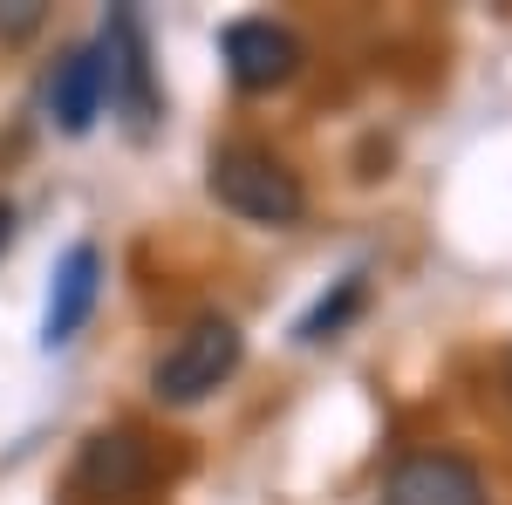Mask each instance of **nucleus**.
<instances>
[{
  "instance_id": "nucleus-1",
  "label": "nucleus",
  "mask_w": 512,
  "mask_h": 505,
  "mask_svg": "<svg viewBox=\"0 0 512 505\" xmlns=\"http://www.w3.org/2000/svg\"><path fill=\"white\" fill-rule=\"evenodd\" d=\"M205 192L219 198L233 219L267 226V233H287V226L308 219V185L267 144H219L212 164H205Z\"/></svg>"
},
{
  "instance_id": "nucleus-2",
  "label": "nucleus",
  "mask_w": 512,
  "mask_h": 505,
  "mask_svg": "<svg viewBox=\"0 0 512 505\" xmlns=\"http://www.w3.org/2000/svg\"><path fill=\"white\" fill-rule=\"evenodd\" d=\"M239 362H246L239 321L233 314H198V321L178 328V342L151 362V396L164 410H192V403H205V396H219L233 383Z\"/></svg>"
},
{
  "instance_id": "nucleus-3",
  "label": "nucleus",
  "mask_w": 512,
  "mask_h": 505,
  "mask_svg": "<svg viewBox=\"0 0 512 505\" xmlns=\"http://www.w3.org/2000/svg\"><path fill=\"white\" fill-rule=\"evenodd\" d=\"M96 55H103V82H110V110L123 117L130 137H151L164 117V89L158 69H151V35H144V14L137 7H110L103 35H96Z\"/></svg>"
},
{
  "instance_id": "nucleus-4",
  "label": "nucleus",
  "mask_w": 512,
  "mask_h": 505,
  "mask_svg": "<svg viewBox=\"0 0 512 505\" xmlns=\"http://www.w3.org/2000/svg\"><path fill=\"white\" fill-rule=\"evenodd\" d=\"M219 55H226L233 89H246V96L287 89V82L301 76V62H308L301 35H294L287 21H274V14H239V21H226V28H219Z\"/></svg>"
},
{
  "instance_id": "nucleus-5",
  "label": "nucleus",
  "mask_w": 512,
  "mask_h": 505,
  "mask_svg": "<svg viewBox=\"0 0 512 505\" xmlns=\"http://www.w3.org/2000/svg\"><path fill=\"white\" fill-rule=\"evenodd\" d=\"M376 505H492V492H485V471H478L465 451L424 444V451H403V458L383 471Z\"/></svg>"
},
{
  "instance_id": "nucleus-6",
  "label": "nucleus",
  "mask_w": 512,
  "mask_h": 505,
  "mask_svg": "<svg viewBox=\"0 0 512 505\" xmlns=\"http://www.w3.org/2000/svg\"><path fill=\"white\" fill-rule=\"evenodd\" d=\"M96 294H103V253L76 239L62 260H55V280H48V301H41V349H69L82 335V321L96 314Z\"/></svg>"
},
{
  "instance_id": "nucleus-7",
  "label": "nucleus",
  "mask_w": 512,
  "mask_h": 505,
  "mask_svg": "<svg viewBox=\"0 0 512 505\" xmlns=\"http://www.w3.org/2000/svg\"><path fill=\"white\" fill-rule=\"evenodd\" d=\"M48 123L62 130V137H89L96 117L110 110V82H103V55H96V41L89 48H69L55 69H48Z\"/></svg>"
},
{
  "instance_id": "nucleus-8",
  "label": "nucleus",
  "mask_w": 512,
  "mask_h": 505,
  "mask_svg": "<svg viewBox=\"0 0 512 505\" xmlns=\"http://www.w3.org/2000/svg\"><path fill=\"white\" fill-rule=\"evenodd\" d=\"M76 478H82V492H96V499H137L158 478V458H151V444L137 430H96L82 444Z\"/></svg>"
},
{
  "instance_id": "nucleus-9",
  "label": "nucleus",
  "mask_w": 512,
  "mask_h": 505,
  "mask_svg": "<svg viewBox=\"0 0 512 505\" xmlns=\"http://www.w3.org/2000/svg\"><path fill=\"white\" fill-rule=\"evenodd\" d=\"M362 301H369V273H342V280L321 294L315 308L294 321V342H308V349H315V342H335L355 314H362Z\"/></svg>"
},
{
  "instance_id": "nucleus-10",
  "label": "nucleus",
  "mask_w": 512,
  "mask_h": 505,
  "mask_svg": "<svg viewBox=\"0 0 512 505\" xmlns=\"http://www.w3.org/2000/svg\"><path fill=\"white\" fill-rule=\"evenodd\" d=\"M41 21H48L41 0H0V41H28Z\"/></svg>"
},
{
  "instance_id": "nucleus-11",
  "label": "nucleus",
  "mask_w": 512,
  "mask_h": 505,
  "mask_svg": "<svg viewBox=\"0 0 512 505\" xmlns=\"http://www.w3.org/2000/svg\"><path fill=\"white\" fill-rule=\"evenodd\" d=\"M7 239H14V205L0 198V246H7Z\"/></svg>"
}]
</instances>
